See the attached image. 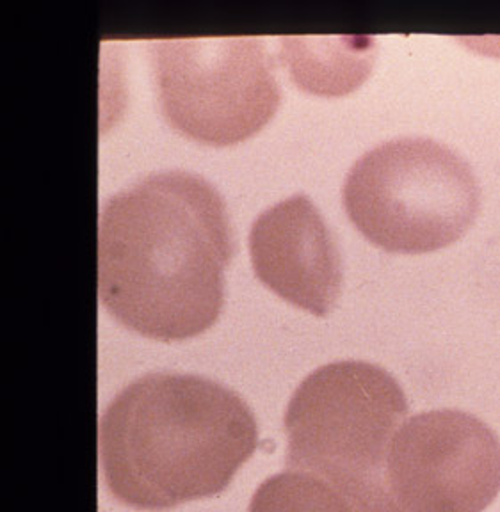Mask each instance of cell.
<instances>
[{
	"mask_svg": "<svg viewBox=\"0 0 500 512\" xmlns=\"http://www.w3.org/2000/svg\"><path fill=\"white\" fill-rule=\"evenodd\" d=\"M376 41L371 36H283L280 61L299 89L344 96L371 75Z\"/></svg>",
	"mask_w": 500,
	"mask_h": 512,
	"instance_id": "ba28073f",
	"label": "cell"
},
{
	"mask_svg": "<svg viewBox=\"0 0 500 512\" xmlns=\"http://www.w3.org/2000/svg\"><path fill=\"white\" fill-rule=\"evenodd\" d=\"M342 200L358 232L388 253L424 255L468 232L481 191L467 160L426 137L372 148L349 169Z\"/></svg>",
	"mask_w": 500,
	"mask_h": 512,
	"instance_id": "277c9868",
	"label": "cell"
},
{
	"mask_svg": "<svg viewBox=\"0 0 500 512\" xmlns=\"http://www.w3.org/2000/svg\"><path fill=\"white\" fill-rule=\"evenodd\" d=\"M248 512H356L346 496L312 473H278L260 484Z\"/></svg>",
	"mask_w": 500,
	"mask_h": 512,
	"instance_id": "9c48e42d",
	"label": "cell"
},
{
	"mask_svg": "<svg viewBox=\"0 0 500 512\" xmlns=\"http://www.w3.org/2000/svg\"><path fill=\"white\" fill-rule=\"evenodd\" d=\"M253 271L287 303L317 317L335 308L342 260L335 237L310 198L296 194L276 203L251 226Z\"/></svg>",
	"mask_w": 500,
	"mask_h": 512,
	"instance_id": "52a82bcc",
	"label": "cell"
},
{
	"mask_svg": "<svg viewBox=\"0 0 500 512\" xmlns=\"http://www.w3.org/2000/svg\"><path fill=\"white\" fill-rule=\"evenodd\" d=\"M388 489L403 512H483L500 493V440L460 409L406 420L392 441Z\"/></svg>",
	"mask_w": 500,
	"mask_h": 512,
	"instance_id": "8992f818",
	"label": "cell"
},
{
	"mask_svg": "<svg viewBox=\"0 0 500 512\" xmlns=\"http://www.w3.org/2000/svg\"><path fill=\"white\" fill-rule=\"evenodd\" d=\"M234 255L225 201L202 176H146L105 201L98 223V294L121 326L159 342L218 322Z\"/></svg>",
	"mask_w": 500,
	"mask_h": 512,
	"instance_id": "6da1fadb",
	"label": "cell"
},
{
	"mask_svg": "<svg viewBox=\"0 0 500 512\" xmlns=\"http://www.w3.org/2000/svg\"><path fill=\"white\" fill-rule=\"evenodd\" d=\"M152 50L162 114L182 136L230 146L275 118L282 95L260 38L159 40Z\"/></svg>",
	"mask_w": 500,
	"mask_h": 512,
	"instance_id": "5b68a950",
	"label": "cell"
},
{
	"mask_svg": "<svg viewBox=\"0 0 500 512\" xmlns=\"http://www.w3.org/2000/svg\"><path fill=\"white\" fill-rule=\"evenodd\" d=\"M406 415L403 388L385 368L328 363L289 402L287 468L326 480L356 512H403L388 489L387 463Z\"/></svg>",
	"mask_w": 500,
	"mask_h": 512,
	"instance_id": "3957f363",
	"label": "cell"
},
{
	"mask_svg": "<svg viewBox=\"0 0 500 512\" xmlns=\"http://www.w3.org/2000/svg\"><path fill=\"white\" fill-rule=\"evenodd\" d=\"M98 436L111 495L161 512L223 493L255 454L259 427L250 406L223 384L155 372L114 397Z\"/></svg>",
	"mask_w": 500,
	"mask_h": 512,
	"instance_id": "7a4b0ae2",
	"label": "cell"
}]
</instances>
